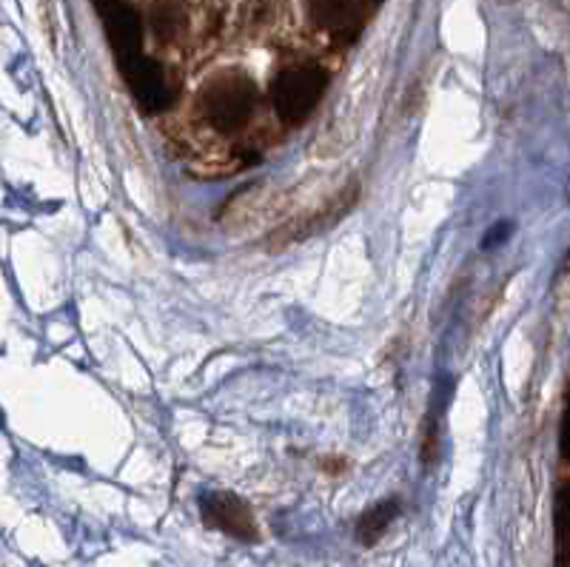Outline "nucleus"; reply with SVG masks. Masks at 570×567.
Listing matches in <instances>:
<instances>
[{
    "label": "nucleus",
    "mask_w": 570,
    "mask_h": 567,
    "mask_svg": "<svg viewBox=\"0 0 570 567\" xmlns=\"http://www.w3.org/2000/svg\"><path fill=\"white\" fill-rule=\"evenodd\" d=\"M257 106L254 80L243 71H220L214 75L197 95V111L217 131H234L246 126Z\"/></svg>",
    "instance_id": "1"
},
{
    "label": "nucleus",
    "mask_w": 570,
    "mask_h": 567,
    "mask_svg": "<svg viewBox=\"0 0 570 567\" xmlns=\"http://www.w3.org/2000/svg\"><path fill=\"white\" fill-rule=\"evenodd\" d=\"M328 75L320 66H294L279 71L272 84V100L283 123H303L320 104Z\"/></svg>",
    "instance_id": "2"
},
{
    "label": "nucleus",
    "mask_w": 570,
    "mask_h": 567,
    "mask_svg": "<svg viewBox=\"0 0 570 567\" xmlns=\"http://www.w3.org/2000/svg\"><path fill=\"white\" fill-rule=\"evenodd\" d=\"M360 194H363L360 183L351 180L348 186H345L340 194H334V197H331L323 208H314V212H308V214H299V217L283 223L277 232H272V237H268V248H285V245L303 243V239L314 237V234H320V232H328V228L337 226L345 214H351V208L360 203Z\"/></svg>",
    "instance_id": "3"
},
{
    "label": "nucleus",
    "mask_w": 570,
    "mask_h": 567,
    "mask_svg": "<svg viewBox=\"0 0 570 567\" xmlns=\"http://www.w3.org/2000/svg\"><path fill=\"white\" fill-rule=\"evenodd\" d=\"M200 514L203 522H206L208 528L220 530V534L234 536V539L240 541L259 539L257 519H254L252 508H248L240 497H234V493H226V490L206 493V497L200 499Z\"/></svg>",
    "instance_id": "4"
},
{
    "label": "nucleus",
    "mask_w": 570,
    "mask_h": 567,
    "mask_svg": "<svg viewBox=\"0 0 570 567\" xmlns=\"http://www.w3.org/2000/svg\"><path fill=\"white\" fill-rule=\"evenodd\" d=\"M120 71H124V78L129 84L135 100L146 111H163L171 104V89L169 80H166V71L151 58L140 55L131 63L120 66Z\"/></svg>",
    "instance_id": "5"
},
{
    "label": "nucleus",
    "mask_w": 570,
    "mask_h": 567,
    "mask_svg": "<svg viewBox=\"0 0 570 567\" xmlns=\"http://www.w3.org/2000/svg\"><path fill=\"white\" fill-rule=\"evenodd\" d=\"M100 12H104L106 20V32H109L111 49L117 55V63L126 66L131 63L135 58L142 55L140 46V18H137L135 9L124 0H106L100 3Z\"/></svg>",
    "instance_id": "6"
},
{
    "label": "nucleus",
    "mask_w": 570,
    "mask_h": 567,
    "mask_svg": "<svg viewBox=\"0 0 570 567\" xmlns=\"http://www.w3.org/2000/svg\"><path fill=\"white\" fill-rule=\"evenodd\" d=\"M308 18L325 32H354L360 27V0H308Z\"/></svg>",
    "instance_id": "7"
},
{
    "label": "nucleus",
    "mask_w": 570,
    "mask_h": 567,
    "mask_svg": "<svg viewBox=\"0 0 570 567\" xmlns=\"http://www.w3.org/2000/svg\"><path fill=\"white\" fill-rule=\"evenodd\" d=\"M396 516H400V499L376 502L374 508H368L363 516H360L356 539L363 541L365 548H371V545H376V541L383 539V534L391 528V522H394Z\"/></svg>",
    "instance_id": "8"
},
{
    "label": "nucleus",
    "mask_w": 570,
    "mask_h": 567,
    "mask_svg": "<svg viewBox=\"0 0 570 567\" xmlns=\"http://www.w3.org/2000/svg\"><path fill=\"white\" fill-rule=\"evenodd\" d=\"M151 29L160 40H175L186 29V12L177 0H155L151 3Z\"/></svg>",
    "instance_id": "9"
},
{
    "label": "nucleus",
    "mask_w": 570,
    "mask_h": 567,
    "mask_svg": "<svg viewBox=\"0 0 570 567\" xmlns=\"http://www.w3.org/2000/svg\"><path fill=\"white\" fill-rule=\"evenodd\" d=\"M557 567H570V485L557 497Z\"/></svg>",
    "instance_id": "10"
},
{
    "label": "nucleus",
    "mask_w": 570,
    "mask_h": 567,
    "mask_svg": "<svg viewBox=\"0 0 570 567\" xmlns=\"http://www.w3.org/2000/svg\"><path fill=\"white\" fill-rule=\"evenodd\" d=\"M274 20H277V0H246L240 23L248 35L266 32Z\"/></svg>",
    "instance_id": "11"
},
{
    "label": "nucleus",
    "mask_w": 570,
    "mask_h": 567,
    "mask_svg": "<svg viewBox=\"0 0 570 567\" xmlns=\"http://www.w3.org/2000/svg\"><path fill=\"white\" fill-rule=\"evenodd\" d=\"M559 446H562V457L570 459V393H568V408H564V417H562V437H559Z\"/></svg>",
    "instance_id": "12"
},
{
    "label": "nucleus",
    "mask_w": 570,
    "mask_h": 567,
    "mask_svg": "<svg viewBox=\"0 0 570 567\" xmlns=\"http://www.w3.org/2000/svg\"><path fill=\"white\" fill-rule=\"evenodd\" d=\"M508 234H511V226H502V223H499V226H493V232L485 237V248H493V245L505 243Z\"/></svg>",
    "instance_id": "13"
},
{
    "label": "nucleus",
    "mask_w": 570,
    "mask_h": 567,
    "mask_svg": "<svg viewBox=\"0 0 570 567\" xmlns=\"http://www.w3.org/2000/svg\"><path fill=\"white\" fill-rule=\"evenodd\" d=\"M368 3H374V7H376V3H380V0H368Z\"/></svg>",
    "instance_id": "14"
},
{
    "label": "nucleus",
    "mask_w": 570,
    "mask_h": 567,
    "mask_svg": "<svg viewBox=\"0 0 570 567\" xmlns=\"http://www.w3.org/2000/svg\"><path fill=\"white\" fill-rule=\"evenodd\" d=\"M100 3H106V0H98V7H100Z\"/></svg>",
    "instance_id": "15"
}]
</instances>
